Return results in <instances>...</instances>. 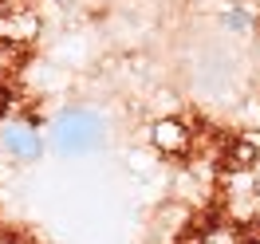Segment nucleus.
Wrapping results in <instances>:
<instances>
[{
	"label": "nucleus",
	"instance_id": "1",
	"mask_svg": "<svg viewBox=\"0 0 260 244\" xmlns=\"http://www.w3.org/2000/svg\"><path fill=\"white\" fill-rule=\"evenodd\" d=\"M103 138H107V126H103V118L95 111H87V107H75V111H63L55 114V122L48 126V146L59 154V158H87V154H95L103 146Z\"/></svg>",
	"mask_w": 260,
	"mask_h": 244
},
{
	"label": "nucleus",
	"instance_id": "2",
	"mask_svg": "<svg viewBox=\"0 0 260 244\" xmlns=\"http://www.w3.org/2000/svg\"><path fill=\"white\" fill-rule=\"evenodd\" d=\"M4 150L20 158V162H36L40 154H44V138L36 134V126L28 122H8L4 126Z\"/></svg>",
	"mask_w": 260,
	"mask_h": 244
},
{
	"label": "nucleus",
	"instance_id": "3",
	"mask_svg": "<svg viewBox=\"0 0 260 244\" xmlns=\"http://www.w3.org/2000/svg\"><path fill=\"white\" fill-rule=\"evenodd\" d=\"M154 146L166 150V154H181V150L189 146V134L181 122H158L154 126Z\"/></svg>",
	"mask_w": 260,
	"mask_h": 244
},
{
	"label": "nucleus",
	"instance_id": "4",
	"mask_svg": "<svg viewBox=\"0 0 260 244\" xmlns=\"http://www.w3.org/2000/svg\"><path fill=\"white\" fill-rule=\"evenodd\" d=\"M0 244H16V240H12V236H0Z\"/></svg>",
	"mask_w": 260,
	"mask_h": 244
}]
</instances>
